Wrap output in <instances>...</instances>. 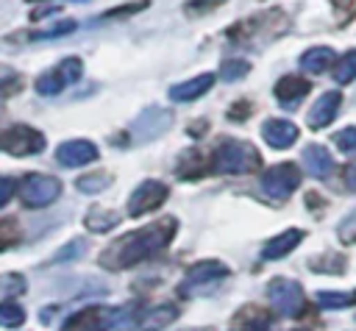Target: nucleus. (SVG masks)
<instances>
[{
  "instance_id": "f257e3e1",
  "label": "nucleus",
  "mask_w": 356,
  "mask_h": 331,
  "mask_svg": "<svg viewBox=\"0 0 356 331\" xmlns=\"http://www.w3.org/2000/svg\"><path fill=\"white\" fill-rule=\"evenodd\" d=\"M175 231H178L175 217H161L150 225H142V228L114 239L100 253V267H106V270H131V267L153 259L156 253H161L172 242Z\"/></svg>"
},
{
  "instance_id": "f03ea898",
  "label": "nucleus",
  "mask_w": 356,
  "mask_h": 331,
  "mask_svg": "<svg viewBox=\"0 0 356 331\" xmlns=\"http://www.w3.org/2000/svg\"><path fill=\"white\" fill-rule=\"evenodd\" d=\"M211 170L222 175H248L261 170V156L250 142L242 139H220L211 153Z\"/></svg>"
},
{
  "instance_id": "7ed1b4c3",
  "label": "nucleus",
  "mask_w": 356,
  "mask_h": 331,
  "mask_svg": "<svg viewBox=\"0 0 356 331\" xmlns=\"http://www.w3.org/2000/svg\"><path fill=\"white\" fill-rule=\"evenodd\" d=\"M286 28H289V22H286L284 11L281 8H273L267 14H253V17L242 19V22H236V25H231L228 28V39L234 45H242V42H250V39H267V42H273Z\"/></svg>"
},
{
  "instance_id": "20e7f679",
  "label": "nucleus",
  "mask_w": 356,
  "mask_h": 331,
  "mask_svg": "<svg viewBox=\"0 0 356 331\" xmlns=\"http://www.w3.org/2000/svg\"><path fill=\"white\" fill-rule=\"evenodd\" d=\"M228 278V267L222 261H214V259H206V261H197L192 264L181 284H178V295L181 298H200V295H209L214 292L222 281Z\"/></svg>"
},
{
  "instance_id": "39448f33",
  "label": "nucleus",
  "mask_w": 356,
  "mask_h": 331,
  "mask_svg": "<svg viewBox=\"0 0 356 331\" xmlns=\"http://www.w3.org/2000/svg\"><path fill=\"white\" fill-rule=\"evenodd\" d=\"M128 323V312L120 306H86L67 317L58 331H108Z\"/></svg>"
},
{
  "instance_id": "423d86ee",
  "label": "nucleus",
  "mask_w": 356,
  "mask_h": 331,
  "mask_svg": "<svg viewBox=\"0 0 356 331\" xmlns=\"http://www.w3.org/2000/svg\"><path fill=\"white\" fill-rule=\"evenodd\" d=\"M81 75H83V61H81L78 56H67V58H61L56 67L44 70V72L33 81V89H36L42 97H53V95L64 92L67 86L78 83Z\"/></svg>"
},
{
  "instance_id": "0eeeda50",
  "label": "nucleus",
  "mask_w": 356,
  "mask_h": 331,
  "mask_svg": "<svg viewBox=\"0 0 356 331\" xmlns=\"http://www.w3.org/2000/svg\"><path fill=\"white\" fill-rule=\"evenodd\" d=\"M19 200L28 206V209H44L50 206L53 200H58L61 195V181L56 175H44V172H31L19 181V189H17Z\"/></svg>"
},
{
  "instance_id": "6e6552de",
  "label": "nucleus",
  "mask_w": 356,
  "mask_h": 331,
  "mask_svg": "<svg viewBox=\"0 0 356 331\" xmlns=\"http://www.w3.org/2000/svg\"><path fill=\"white\" fill-rule=\"evenodd\" d=\"M300 178H303V172L298 170V164H292V161L273 164L261 172V192L273 200H286L300 186Z\"/></svg>"
},
{
  "instance_id": "1a4fd4ad",
  "label": "nucleus",
  "mask_w": 356,
  "mask_h": 331,
  "mask_svg": "<svg viewBox=\"0 0 356 331\" xmlns=\"http://www.w3.org/2000/svg\"><path fill=\"white\" fill-rule=\"evenodd\" d=\"M267 298L284 317H300L306 312V295L298 281L292 278H273L267 284Z\"/></svg>"
},
{
  "instance_id": "9d476101",
  "label": "nucleus",
  "mask_w": 356,
  "mask_h": 331,
  "mask_svg": "<svg viewBox=\"0 0 356 331\" xmlns=\"http://www.w3.org/2000/svg\"><path fill=\"white\" fill-rule=\"evenodd\" d=\"M44 134L31 125H11L0 131V150L11 156H36L44 150Z\"/></svg>"
},
{
  "instance_id": "9b49d317",
  "label": "nucleus",
  "mask_w": 356,
  "mask_h": 331,
  "mask_svg": "<svg viewBox=\"0 0 356 331\" xmlns=\"http://www.w3.org/2000/svg\"><path fill=\"white\" fill-rule=\"evenodd\" d=\"M167 195H170L167 184H161V181H156V178H147V181H142V184L131 192V197H128V214H131V217H142V214L159 209V206L167 200Z\"/></svg>"
},
{
  "instance_id": "f8f14e48",
  "label": "nucleus",
  "mask_w": 356,
  "mask_h": 331,
  "mask_svg": "<svg viewBox=\"0 0 356 331\" xmlns=\"http://www.w3.org/2000/svg\"><path fill=\"white\" fill-rule=\"evenodd\" d=\"M172 125V111L170 108H145L139 120L134 122V142H150L161 136Z\"/></svg>"
},
{
  "instance_id": "ddd939ff",
  "label": "nucleus",
  "mask_w": 356,
  "mask_h": 331,
  "mask_svg": "<svg viewBox=\"0 0 356 331\" xmlns=\"http://www.w3.org/2000/svg\"><path fill=\"white\" fill-rule=\"evenodd\" d=\"M339 106H342V95H339V92H334V89H331V92H323V95L312 103V108H309V114H306L309 128H312V131L328 128V125L337 120Z\"/></svg>"
},
{
  "instance_id": "4468645a",
  "label": "nucleus",
  "mask_w": 356,
  "mask_h": 331,
  "mask_svg": "<svg viewBox=\"0 0 356 331\" xmlns=\"http://www.w3.org/2000/svg\"><path fill=\"white\" fill-rule=\"evenodd\" d=\"M97 156L100 153H97L95 142H89V139H70L56 147V161L61 167H83V164L97 161Z\"/></svg>"
},
{
  "instance_id": "2eb2a0df",
  "label": "nucleus",
  "mask_w": 356,
  "mask_h": 331,
  "mask_svg": "<svg viewBox=\"0 0 356 331\" xmlns=\"http://www.w3.org/2000/svg\"><path fill=\"white\" fill-rule=\"evenodd\" d=\"M298 136H300L298 125L289 122V120H281V117H273V120H267V122L261 125V139H264L270 147H275V150H284V147L295 145Z\"/></svg>"
},
{
  "instance_id": "dca6fc26",
  "label": "nucleus",
  "mask_w": 356,
  "mask_h": 331,
  "mask_svg": "<svg viewBox=\"0 0 356 331\" xmlns=\"http://www.w3.org/2000/svg\"><path fill=\"white\" fill-rule=\"evenodd\" d=\"M270 320H273V314H270L267 309H261V306H256V303H248V306H242V309L231 317L228 331H267Z\"/></svg>"
},
{
  "instance_id": "f3484780",
  "label": "nucleus",
  "mask_w": 356,
  "mask_h": 331,
  "mask_svg": "<svg viewBox=\"0 0 356 331\" xmlns=\"http://www.w3.org/2000/svg\"><path fill=\"white\" fill-rule=\"evenodd\" d=\"M175 317H178V306H172V303L147 306V309H142L139 317H136V331H161V328H167Z\"/></svg>"
},
{
  "instance_id": "a211bd4d",
  "label": "nucleus",
  "mask_w": 356,
  "mask_h": 331,
  "mask_svg": "<svg viewBox=\"0 0 356 331\" xmlns=\"http://www.w3.org/2000/svg\"><path fill=\"white\" fill-rule=\"evenodd\" d=\"M303 228H286V231H281L278 236H273V239H267V245L261 248V259H267V261H273V259H284V256H289L300 242H303Z\"/></svg>"
},
{
  "instance_id": "6ab92c4d",
  "label": "nucleus",
  "mask_w": 356,
  "mask_h": 331,
  "mask_svg": "<svg viewBox=\"0 0 356 331\" xmlns=\"http://www.w3.org/2000/svg\"><path fill=\"white\" fill-rule=\"evenodd\" d=\"M309 89H312V83H309L306 78L284 75V78H278V83H275V89H273V95H275V100H278L281 106L292 108L295 103H300V100L309 95Z\"/></svg>"
},
{
  "instance_id": "aec40b11",
  "label": "nucleus",
  "mask_w": 356,
  "mask_h": 331,
  "mask_svg": "<svg viewBox=\"0 0 356 331\" xmlns=\"http://www.w3.org/2000/svg\"><path fill=\"white\" fill-rule=\"evenodd\" d=\"M211 86H214V75H211V72H203V75H195V78H189V81H184V83H175V86L170 89V100H175V103H189V100H197L200 95H206Z\"/></svg>"
},
{
  "instance_id": "412c9836",
  "label": "nucleus",
  "mask_w": 356,
  "mask_h": 331,
  "mask_svg": "<svg viewBox=\"0 0 356 331\" xmlns=\"http://www.w3.org/2000/svg\"><path fill=\"white\" fill-rule=\"evenodd\" d=\"M209 170H211V159H206V156H203L200 150H195V147L184 150L181 159L175 161V175L184 178V181H195V178L206 175Z\"/></svg>"
},
{
  "instance_id": "4be33fe9",
  "label": "nucleus",
  "mask_w": 356,
  "mask_h": 331,
  "mask_svg": "<svg viewBox=\"0 0 356 331\" xmlns=\"http://www.w3.org/2000/svg\"><path fill=\"white\" fill-rule=\"evenodd\" d=\"M303 164H306V170H309L317 181H325V178L334 172V159H331V153H328L323 145H309V147L303 150Z\"/></svg>"
},
{
  "instance_id": "5701e85b",
  "label": "nucleus",
  "mask_w": 356,
  "mask_h": 331,
  "mask_svg": "<svg viewBox=\"0 0 356 331\" xmlns=\"http://www.w3.org/2000/svg\"><path fill=\"white\" fill-rule=\"evenodd\" d=\"M334 61H337V56H334V50L331 47H325V45H317V47H309L303 56H300V70L303 72H312V75H320V72H325L328 67H334Z\"/></svg>"
},
{
  "instance_id": "b1692460",
  "label": "nucleus",
  "mask_w": 356,
  "mask_h": 331,
  "mask_svg": "<svg viewBox=\"0 0 356 331\" xmlns=\"http://www.w3.org/2000/svg\"><path fill=\"white\" fill-rule=\"evenodd\" d=\"M117 223H120V214L111 211V209H103V206L89 209L86 217H83V225H86L89 231H95V234H106V231H111Z\"/></svg>"
},
{
  "instance_id": "393cba45",
  "label": "nucleus",
  "mask_w": 356,
  "mask_h": 331,
  "mask_svg": "<svg viewBox=\"0 0 356 331\" xmlns=\"http://www.w3.org/2000/svg\"><path fill=\"white\" fill-rule=\"evenodd\" d=\"M334 81H337V83H350V81H356V50H348V53H342V56L334 61Z\"/></svg>"
},
{
  "instance_id": "a878e982",
  "label": "nucleus",
  "mask_w": 356,
  "mask_h": 331,
  "mask_svg": "<svg viewBox=\"0 0 356 331\" xmlns=\"http://www.w3.org/2000/svg\"><path fill=\"white\" fill-rule=\"evenodd\" d=\"M108 184H111V175H108V172H89V175H81V178L75 181V186H78L81 192H86V195H97V192H103Z\"/></svg>"
},
{
  "instance_id": "bb28decb",
  "label": "nucleus",
  "mask_w": 356,
  "mask_h": 331,
  "mask_svg": "<svg viewBox=\"0 0 356 331\" xmlns=\"http://www.w3.org/2000/svg\"><path fill=\"white\" fill-rule=\"evenodd\" d=\"M25 323V309L14 300H3L0 303V325L3 328H17Z\"/></svg>"
},
{
  "instance_id": "cd10ccee",
  "label": "nucleus",
  "mask_w": 356,
  "mask_h": 331,
  "mask_svg": "<svg viewBox=\"0 0 356 331\" xmlns=\"http://www.w3.org/2000/svg\"><path fill=\"white\" fill-rule=\"evenodd\" d=\"M314 300L323 309H348L353 303V295L350 292H317Z\"/></svg>"
},
{
  "instance_id": "c85d7f7f",
  "label": "nucleus",
  "mask_w": 356,
  "mask_h": 331,
  "mask_svg": "<svg viewBox=\"0 0 356 331\" xmlns=\"http://www.w3.org/2000/svg\"><path fill=\"white\" fill-rule=\"evenodd\" d=\"M19 239V225L11 217H0V250H8Z\"/></svg>"
},
{
  "instance_id": "c756f323",
  "label": "nucleus",
  "mask_w": 356,
  "mask_h": 331,
  "mask_svg": "<svg viewBox=\"0 0 356 331\" xmlns=\"http://www.w3.org/2000/svg\"><path fill=\"white\" fill-rule=\"evenodd\" d=\"M248 72H250V64H248V61H239V58L222 61V67H220L222 81H239V78H245Z\"/></svg>"
},
{
  "instance_id": "7c9ffc66",
  "label": "nucleus",
  "mask_w": 356,
  "mask_h": 331,
  "mask_svg": "<svg viewBox=\"0 0 356 331\" xmlns=\"http://www.w3.org/2000/svg\"><path fill=\"white\" fill-rule=\"evenodd\" d=\"M222 3H228V0H186L184 3V14L186 17H203V14L214 11V8H220Z\"/></svg>"
},
{
  "instance_id": "2f4dec72",
  "label": "nucleus",
  "mask_w": 356,
  "mask_h": 331,
  "mask_svg": "<svg viewBox=\"0 0 356 331\" xmlns=\"http://www.w3.org/2000/svg\"><path fill=\"white\" fill-rule=\"evenodd\" d=\"M334 145L342 153H356V128H342L334 134Z\"/></svg>"
},
{
  "instance_id": "473e14b6",
  "label": "nucleus",
  "mask_w": 356,
  "mask_h": 331,
  "mask_svg": "<svg viewBox=\"0 0 356 331\" xmlns=\"http://www.w3.org/2000/svg\"><path fill=\"white\" fill-rule=\"evenodd\" d=\"M25 289V278L22 275H17V273H11V275H0V295H17V292H22Z\"/></svg>"
},
{
  "instance_id": "72a5a7b5",
  "label": "nucleus",
  "mask_w": 356,
  "mask_h": 331,
  "mask_svg": "<svg viewBox=\"0 0 356 331\" xmlns=\"http://www.w3.org/2000/svg\"><path fill=\"white\" fill-rule=\"evenodd\" d=\"M328 3L337 8L339 25H345V22H350V17H356V0H328Z\"/></svg>"
},
{
  "instance_id": "f704fd0d",
  "label": "nucleus",
  "mask_w": 356,
  "mask_h": 331,
  "mask_svg": "<svg viewBox=\"0 0 356 331\" xmlns=\"http://www.w3.org/2000/svg\"><path fill=\"white\" fill-rule=\"evenodd\" d=\"M19 189V181L11 178V175H0V206L11 200V195Z\"/></svg>"
},
{
  "instance_id": "c9c22d12",
  "label": "nucleus",
  "mask_w": 356,
  "mask_h": 331,
  "mask_svg": "<svg viewBox=\"0 0 356 331\" xmlns=\"http://www.w3.org/2000/svg\"><path fill=\"white\" fill-rule=\"evenodd\" d=\"M339 239L345 245H353L356 242V214H348V220L339 225Z\"/></svg>"
},
{
  "instance_id": "e433bc0d",
  "label": "nucleus",
  "mask_w": 356,
  "mask_h": 331,
  "mask_svg": "<svg viewBox=\"0 0 356 331\" xmlns=\"http://www.w3.org/2000/svg\"><path fill=\"white\" fill-rule=\"evenodd\" d=\"M142 8H147V0H139V3H128V6L111 8V11H106L103 17H106V19H111V17H122V14H136V11H142Z\"/></svg>"
},
{
  "instance_id": "4c0bfd02",
  "label": "nucleus",
  "mask_w": 356,
  "mask_h": 331,
  "mask_svg": "<svg viewBox=\"0 0 356 331\" xmlns=\"http://www.w3.org/2000/svg\"><path fill=\"white\" fill-rule=\"evenodd\" d=\"M81 253H83V242H78V239H75L72 245H67L64 250H58V253H56V261H70V259H75V256H81Z\"/></svg>"
},
{
  "instance_id": "58836bf2",
  "label": "nucleus",
  "mask_w": 356,
  "mask_h": 331,
  "mask_svg": "<svg viewBox=\"0 0 356 331\" xmlns=\"http://www.w3.org/2000/svg\"><path fill=\"white\" fill-rule=\"evenodd\" d=\"M345 186L356 192V161H350V164L345 167Z\"/></svg>"
},
{
  "instance_id": "ea45409f",
  "label": "nucleus",
  "mask_w": 356,
  "mask_h": 331,
  "mask_svg": "<svg viewBox=\"0 0 356 331\" xmlns=\"http://www.w3.org/2000/svg\"><path fill=\"white\" fill-rule=\"evenodd\" d=\"M203 131H206V122H195V125L189 128V134H192V136H197V134H203Z\"/></svg>"
},
{
  "instance_id": "a19ab883",
  "label": "nucleus",
  "mask_w": 356,
  "mask_h": 331,
  "mask_svg": "<svg viewBox=\"0 0 356 331\" xmlns=\"http://www.w3.org/2000/svg\"><path fill=\"white\" fill-rule=\"evenodd\" d=\"M353 300H356V292H353Z\"/></svg>"
}]
</instances>
